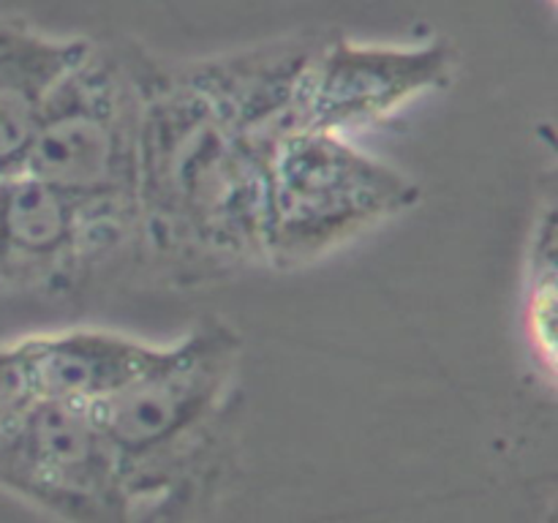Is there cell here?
Listing matches in <instances>:
<instances>
[{"instance_id":"obj_11","label":"cell","mask_w":558,"mask_h":523,"mask_svg":"<svg viewBox=\"0 0 558 523\" xmlns=\"http://www.w3.org/2000/svg\"><path fill=\"white\" fill-rule=\"evenodd\" d=\"M548 523H556V521H554V515H550V518H548Z\"/></svg>"},{"instance_id":"obj_9","label":"cell","mask_w":558,"mask_h":523,"mask_svg":"<svg viewBox=\"0 0 558 523\" xmlns=\"http://www.w3.org/2000/svg\"><path fill=\"white\" fill-rule=\"evenodd\" d=\"M90 47L85 38H54L0 20V180L25 172L54 90Z\"/></svg>"},{"instance_id":"obj_6","label":"cell","mask_w":558,"mask_h":523,"mask_svg":"<svg viewBox=\"0 0 558 523\" xmlns=\"http://www.w3.org/2000/svg\"><path fill=\"white\" fill-rule=\"evenodd\" d=\"M456 69L447 41L360 44L322 41L303 90V129L343 134L392 118L407 104L445 90Z\"/></svg>"},{"instance_id":"obj_3","label":"cell","mask_w":558,"mask_h":523,"mask_svg":"<svg viewBox=\"0 0 558 523\" xmlns=\"http://www.w3.org/2000/svg\"><path fill=\"white\" fill-rule=\"evenodd\" d=\"M140 49L96 47L60 82L25 172L71 202L93 259L140 232Z\"/></svg>"},{"instance_id":"obj_5","label":"cell","mask_w":558,"mask_h":523,"mask_svg":"<svg viewBox=\"0 0 558 523\" xmlns=\"http://www.w3.org/2000/svg\"><path fill=\"white\" fill-rule=\"evenodd\" d=\"M0 488L63 523H134L112 445L90 406H0Z\"/></svg>"},{"instance_id":"obj_2","label":"cell","mask_w":558,"mask_h":523,"mask_svg":"<svg viewBox=\"0 0 558 523\" xmlns=\"http://www.w3.org/2000/svg\"><path fill=\"white\" fill-rule=\"evenodd\" d=\"M243 341L202 319L90 406L112 445L134 523H174L221 479L240 406Z\"/></svg>"},{"instance_id":"obj_8","label":"cell","mask_w":558,"mask_h":523,"mask_svg":"<svg viewBox=\"0 0 558 523\" xmlns=\"http://www.w3.org/2000/svg\"><path fill=\"white\" fill-rule=\"evenodd\" d=\"M96 267L80 216L33 174L0 180V292H65Z\"/></svg>"},{"instance_id":"obj_1","label":"cell","mask_w":558,"mask_h":523,"mask_svg":"<svg viewBox=\"0 0 558 523\" xmlns=\"http://www.w3.org/2000/svg\"><path fill=\"white\" fill-rule=\"evenodd\" d=\"M140 232L161 265L218 276L265 265L267 158L189 63L140 49Z\"/></svg>"},{"instance_id":"obj_4","label":"cell","mask_w":558,"mask_h":523,"mask_svg":"<svg viewBox=\"0 0 558 523\" xmlns=\"http://www.w3.org/2000/svg\"><path fill=\"white\" fill-rule=\"evenodd\" d=\"M412 174L371 156L349 136L298 129L265 174V265L298 270L414 210Z\"/></svg>"},{"instance_id":"obj_10","label":"cell","mask_w":558,"mask_h":523,"mask_svg":"<svg viewBox=\"0 0 558 523\" xmlns=\"http://www.w3.org/2000/svg\"><path fill=\"white\" fill-rule=\"evenodd\" d=\"M556 196L550 194L537 212L532 243L526 254V292H523V325L529 346L537 357L545 379H556Z\"/></svg>"},{"instance_id":"obj_7","label":"cell","mask_w":558,"mask_h":523,"mask_svg":"<svg viewBox=\"0 0 558 523\" xmlns=\"http://www.w3.org/2000/svg\"><path fill=\"white\" fill-rule=\"evenodd\" d=\"M156 343L96 327L38 332L0 346V406L60 401L96 406L150 360Z\"/></svg>"}]
</instances>
